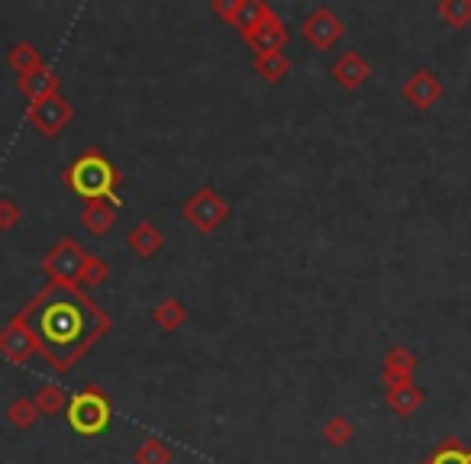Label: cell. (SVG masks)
<instances>
[{
    "label": "cell",
    "mask_w": 471,
    "mask_h": 464,
    "mask_svg": "<svg viewBox=\"0 0 471 464\" xmlns=\"http://www.w3.org/2000/svg\"><path fill=\"white\" fill-rule=\"evenodd\" d=\"M29 329L39 352L49 358L55 371H72V365L110 332V317L100 313L97 303L78 287L49 284L36 300L16 313Z\"/></svg>",
    "instance_id": "6da1fadb"
},
{
    "label": "cell",
    "mask_w": 471,
    "mask_h": 464,
    "mask_svg": "<svg viewBox=\"0 0 471 464\" xmlns=\"http://www.w3.org/2000/svg\"><path fill=\"white\" fill-rule=\"evenodd\" d=\"M65 184L78 194V197H87V200H110V204L120 210L123 200L116 194L120 187V171L104 158L100 152H85L72 168L65 171Z\"/></svg>",
    "instance_id": "7a4b0ae2"
},
{
    "label": "cell",
    "mask_w": 471,
    "mask_h": 464,
    "mask_svg": "<svg viewBox=\"0 0 471 464\" xmlns=\"http://www.w3.org/2000/svg\"><path fill=\"white\" fill-rule=\"evenodd\" d=\"M68 426L81 436H97L110 426V400L100 387H85L65 407Z\"/></svg>",
    "instance_id": "3957f363"
},
{
    "label": "cell",
    "mask_w": 471,
    "mask_h": 464,
    "mask_svg": "<svg viewBox=\"0 0 471 464\" xmlns=\"http://www.w3.org/2000/svg\"><path fill=\"white\" fill-rule=\"evenodd\" d=\"M226 217H229L226 200L210 187H200L197 194L181 207V219L191 223L197 232H204V236H210V232L220 229V226L226 223Z\"/></svg>",
    "instance_id": "277c9868"
},
{
    "label": "cell",
    "mask_w": 471,
    "mask_h": 464,
    "mask_svg": "<svg viewBox=\"0 0 471 464\" xmlns=\"http://www.w3.org/2000/svg\"><path fill=\"white\" fill-rule=\"evenodd\" d=\"M87 255H91V252H85V248H81L75 239H62L43 258V271L52 277V284H65V287H75V284L81 281V271H85Z\"/></svg>",
    "instance_id": "5b68a950"
},
{
    "label": "cell",
    "mask_w": 471,
    "mask_h": 464,
    "mask_svg": "<svg viewBox=\"0 0 471 464\" xmlns=\"http://www.w3.org/2000/svg\"><path fill=\"white\" fill-rule=\"evenodd\" d=\"M300 33H304V39H307L314 49L326 52V49H333V45L346 35V23L339 20V16H336L329 7H316L314 14L304 16V26H300Z\"/></svg>",
    "instance_id": "8992f818"
},
{
    "label": "cell",
    "mask_w": 471,
    "mask_h": 464,
    "mask_svg": "<svg viewBox=\"0 0 471 464\" xmlns=\"http://www.w3.org/2000/svg\"><path fill=\"white\" fill-rule=\"evenodd\" d=\"M214 10L239 33H249V29L262 26L265 20L275 16V10L262 0H214Z\"/></svg>",
    "instance_id": "52a82bcc"
},
{
    "label": "cell",
    "mask_w": 471,
    "mask_h": 464,
    "mask_svg": "<svg viewBox=\"0 0 471 464\" xmlns=\"http://www.w3.org/2000/svg\"><path fill=\"white\" fill-rule=\"evenodd\" d=\"M26 120L39 129L43 136H58L68 123H72V106L65 104L58 94L45 100H36V104H29L26 110Z\"/></svg>",
    "instance_id": "ba28073f"
},
{
    "label": "cell",
    "mask_w": 471,
    "mask_h": 464,
    "mask_svg": "<svg viewBox=\"0 0 471 464\" xmlns=\"http://www.w3.org/2000/svg\"><path fill=\"white\" fill-rule=\"evenodd\" d=\"M243 43L249 45L256 55H272V52H281L287 45V26L278 16H272V20H265L262 26L243 33Z\"/></svg>",
    "instance_id": "9c48e42d"
},
{
    "label": "cell",
    "mask_w": 471,
    "mask_h": 464,
    "mask_svg": "<svg viewBox=\"0 0 471 464\" xmlns=\"http://www.w3.org/2000/svg\"><path fill=\"white\" fill-rule=\"evenodd\" d=\"M400 94H404V100L414 104L416 110H429L436 100L443 97V85H439V77H436L433 71H414V75L404 81Z\"/></svg>",
    "instance_id": "30bf717a"
},
{
    "label": "cell",
    "mask_w": 471,
    "mask_h": 464,
    "mask_svg": "<svg viewBox=\"0 0 471 464\" xmlns=\"http://www.w3.org/2000/svg\"><path fill=\"white\" fill-rule=\"evenodd\" d=\"M414 368H416V355L410 348H404V345H394L391 352L385 355V374H381V380H385L387 390L407 387L414 384Z\"/></svg>",
    "instance_id": "8fae6325"
},
{
    "label": "cell",
    "mask_w": 471,
    "mask_h": 464,
    "mask_svg": "<svg viewBox=\"0 0 471 464\" xmlns=\"http://www.w3.org/2000/svg\"><path fill=\"white\" fill-rule=\"evenodd\" d=\"M33 348H36V342H33V336H29V329L23 326V319L16 317L14 323L7 326V329L0 332V352L7 355L10 361H16V365H23V361H29V355H33Z\"/></svg>",
    "instance_id": "7c38bea8"
},
{
    "label": "cell",
    "mask_w": 471,
    "mask_h": 464,
    "mask_svg": "<svg viewBox=\"0 0 471 464\" xmlns=\"http://www.w3.org/2000/svg\"><path fill=\"white\" fill-rule=\"evenodd\" d=\"M368 75H372V65L365 62L358 52H346V55H339V62L333 65L336 85L346 87V91H356V87H362L365 81H368Z\"/></svg>",
    "instance_id": "4fadbf2b"
},
{
    "label": "cell",
    "mask_w": 471,
    "mask_h": 464,
    "mask_svg": "<svg viewBox=\"0 0 471 464\" xmlns=\"http://www.w3.org/2000/svg\"><path fill=\"white\" fill-rule=\"evenodd\" d=\"M116 213L120 210H116L110 200H91V204L85 207V213H81V226H85L91 236H107L116 223Z\"/></svg>",
    "instance_id": "5bb4252c"
},
{
    "label": "cell",
    "mask_w": 471,
    "mask_h": 464,
    "mask_svg": "<svg viewBox=\"0 0 471 464\" xmlns=\"http://www.w3.org/2000/svg\"><path fill=\"white\" fill-rule=\"evenodd\" d=\"M126 246L133 248L139 258H152V255H158V248L165 246V236L158 226H152L149 219H143V223L126 236Z\"/></svg>",
    "instance_id": "9a60e30c"
},
{
    "label": "cell",
    "mask_w": 471,
    "mask_h": 464,
    "mask_svg": "<svg viewBox=\"0 0 471 464\" xmlns=\"http://www.w3.org/2000/svg\"><path fill=\"white\" fill-rule=\"evenodd\" d=\"M16 87L36 104V100H45V97H52V94H58V75L49 68H39V71H33V75H23L20 81H16Z\"/></svg>",
    "instance_id": "2e32d148"
},
{
    "label": "cell",
    "mask_w": 471,
    "mask_h": 464,
    "mask_svg": "<svg viewBox=\"0 0 471 464\" xmlns=\"http://www.w3.org/2000/svg\"><path fill=\"white\" fill-rule=\"evenodd\" d=\"M426 403V394H423L416 384H407V387H397V390H387V407L394 409L397 416H414L416 409Z\"/></svg>",
    "instance_id": "e0dca14e"
},
{
    "label": "cell",
    "mask_w": 471,
    "mask_h": 464,
    "mask_svg": "<svg viewBox=\"0 0 471 464\" xmlns=\"http://www.w3.org/2000/svg\"><path fill=\"white\" fill-rule=\"evenodd\" d=\"M152 319H155L162 329L175 332L187 319V309H185V303L175 300V297H165V300L155 303V313H152Z\"/></svg>",
    "instance_id": "ac0fdd59"
},
{
    "label": "cell",
    "mask_w": 471,
    "mask_h": 464,
    "mask_svg": "<svg viewBox=\"0 0 471 464\" xmlns=\"http://www.w3.org/2000/svg\"><path fill=\"white\" fill-rule=\"evenodd\" d=\"M252 68H256V75L265 77L268 85H275V81H281V77L291 71V62H287L285 52H272V55H256Z\"/></svg>",
    "instance_id": "d6986e66"
},
{
    "label": "cell",
    "mask_w": 471,
    "mask_h": 464,
    "mask_svg": "<svg viewBox=\"0 0 471 464\" xmlns=\"http://www.w3.org/2000/svg\"><path fill=\"white\" fill-rule=\"evenodd\" d=\"M423 464H471V449H465L456 436H449Z\"/></svg>",
    "instance_id": "ffe728a7"
},
{
    "label": "cell",
    "mask_w": 471,
    "mask_h": 464,
    "mask_svg": "<svg viewBox=\"0 0 471 464\" xmlns=\"http://www.w3.org/2000/svg\"><path fill=\"white\" fill-rule=\"evenodd\" d=\"M33 403H36L39 416H55V413H62V409L68 407V400H65V394H62V387H55V384L39 387V394L33 397Z\"/></svg>",
    "instance_id": "44dd1931"
},
{
    "label": "cell",
    "mask_w": 471,
    "mask_h": 464,
    "mask_svg": "<svg viewBox=\"0 0 471 464\" xmlns=\"http://www.w3.org/2000/svg\"><path fill=\"white\" fill-rule=\"evenodd\" d=\"M133 461L136 464H172V449L158 439H145L136 451H133Z\"/></svg>",
    "instance_id": "7402d4cb"
},
{
    "label": "cell",
    "mask_w": 471,
    "mask_h": 464,
    "mask_svg": "<svg viewBox=\"0 0 471 464\" xmlns=\"http://www.w3.org/2000/svg\"><path fill=\"white\" fill-rule=\"evenodd\" d=\"M436 14L443 16L452 29H462L471 23V0H446V4L436 7Z\"/></svg>",
    "instance_id": "603a6c76"
},
{
    "label": "cell",
    "mask_w": 471,
    "mask_h": 464,
    "mask_svg": "<svg viewBox=\"0 0 471 464\" xmlns=\"http://www.w3.org/2000/svg\"><path fill=\"white\" fill-rule=\"evenodd\" d=\"M10 62H14V68H16V75H33V71H39V68H45L43 65V55H39L36 49L29 43H20L14 52H10Z\"/></svg>",
    "instance_id": "cb8c5ba5"
},
{
    "label": "cell",
    "mask_w": 471,
    "mask_h": 464,
    "mask_svg": "<svg viewBox=\"0 0 471 464\" xmlns=\"http://www.w3.org/2000/svg\"><path fill=\"white\" fill-rule=\"evenodd\" d=\"M10 422H14L16 429H29L33 422H36V416H39V409H36V403L29 400V397H16L14 403H10Z\"/></svg>",
    "instance_id": "d4e9b609"
},
{
    "label": "cell",
    "mask_w": 471,
    "mask_h": 464,
    "mask_svg": "<svg viewBox=\"0 0 471 464\" xmlns=\"http://www.w3.org/2000/svg\"><path fill=\"white\" fill-rule=\"evenodd\" d=\"M323 436H326V442L329 445H346L352 436H356V429H352V422L346 419V416H333V419L326 422V429H323Z\"/></svg>",
    "instance_id": "484cf974"
},
{
    "label": "cell",
    "mask_w": 471,
    "mask_h": 464,
    "mask_svg": "<svg viewBox=\"0 0 471 464\" xmlns=\"http://www.w3.org/2000/svg\"><path fill=\"white\" fill-rule=\"evenodd\" d=\"M107 275H110V267L104 265L97 255H87L85 271H81V281L78 284H87V287H94V284H104V281H107Z\"/></svg>",
    "instance_id": "4316f807"
},
{
    "label": "cell",
    "mask_w": 471,
    "mask_h": 464,
    "mask_svg": "<svg viewBox=\"0 0 471 464\" xmlns=\"http://www.w3.org/2000/svg\"><path fill=\"white\" fill-rule=\"evenodd\" d=\"M16 223H20V207H16L14 200H0V229L7 232L14 229Z\"/></svg>",
    "instance_id": "83f0119b"
}]
</instances>
